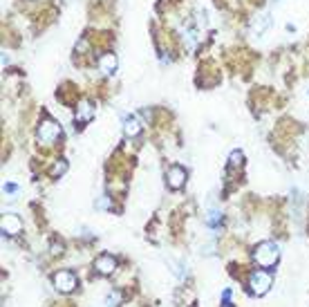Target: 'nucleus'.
Segmentation results:
<instances>
[{"mask_svg": "<svg viewBox=\"0 0 309 307\" xmlns=\"http://www.w3.org/2000/svg\"><path fill=\"white\" fill-rule=\"evenodd\" d=\"M280 258V247L276 242H260L254 251V260L260 267H273Z\"/></svg>", "mask_w": 309, "mask_h": 307, "instance_id": "f257e3e1", "label": "nucleus"}, {"mask_svg": "<svg viewBox=\"0 0 309 307\" xmlns=\"http://www.w3.org/2000/svg\"><path fill=\"white\" fill-rule=\"evenodd\" d=\"M271 283H273V278H271V274H267V271H254V274L249 276V289L256 296H265L269 292V287H271Z\"/></svg>", "mask_w": 309, "mask_h": 307, "instance_id": "f03ea898", "label": "nucleus"}, {"mask_svg": "<svg viewBox=\"0 0 309 307\" xmlns=\"http://www.w3.org/2000/svg\"><path fill=\"white\" fill-rule=\"evenodd\" d=\"M36 135H38V141H43V144H52V141L59 139L61 126L56 121H52V119H43Z\"/></svg>", "mask_w": 309, "mask_h": 307, "instance_id": "7ed1b4c3", "label": "nucleus"}, {"mask_svg": "<svg viewBox=\"0 0 309 307\" xmlns=\"http://www.w3.org/2000/svg\"><path fill=\"white\" fill-rule=\"evenodd\" d=\"M54 287L61 294H70L78 287V280L72 271H59V274H54Z\"/></svg>", "mask_w": 309, "mask_h": 307, "instance_id": "20e7f679", "label": "nucleus"}, {"mask_svg": "<svg viewBox=\"0 0 309 307\" xmlns=\"http://www.w3.org/2000/svg\"><path fill=\"white\" fill-rule=\"evenodd\" d=\"M166 184H168V189L179 191L184 184H186V170H184L182 166H171L166 170Z\"/></svg>", "mask_w": 309, "mask_h": 307, "instance_id": "39448f33", "label": "nucleus"}, {"mask_svg": "<svg viewBox=\"0 0 309 307\" xmlns=\"http://www.w3.org/2000/svg\"><path fill=\"white\" fill-rule=\"evenodd\" d=\"M0 226H3L5 236H18V233L22 231V220L18 218V215H14V213H5Z\"/></svg>", "mask_w": 309, "mask_h": 307, "instance_id": "423d86ee", "label": "nucleus"}, {"mask_svg": "<svg viewBox=\"0 0 309 307\" xmlns=\"http://www.w3.org/2000/svg\"><path fill=\"white\" fill-rule=\"evenodd\" d=\"M144 130V121L139 115H130L126 117V121H123V135L126 137H137L139 133Z\"/></svg>", "mask_w": 309, "mask_h": 307, "instance_id": "0eeeda50", "label": "nucleus"}, {"mask_svg": "<svg viewBox=\"0 0 309 307\" xmlns=\"http://www.w3.org/2000/svg\"><path fill=\"white\" fill-rule=\"evenodd\" d=\"M94 269H97L101 276H110L112 271L117 269V260L112 258V255L103 253V255H99V258L94 260Z\"/></svg>", "mask_w": 309, "mask_h": 307, "instance_id": "6e6552de", "label": "nucleus"}, {"mask_svg": "<svg viewBox=\"0 0 309 307\" xmlns=\"http://www.w3.org/2000/svg\"><path fill=\"white\" fill-rule=\"evenodd\" d=\"M269 27H271V18H269V14H258L254 20H251V25H249V30L254 36H262Z\"/></svg>", "mask_w": 309, "mask_h": 307, "instance_id": "1a4fd4ad", "label": "nucleus"}, {"mask_svg": "<svg viewBox=\"0 0 309 307\" xmlns=\"http://www.w3.org/2000/svg\"><path fill=\"white\" fill-rule=\"evenodd\" d=\"M92 117H94V106L90 104V101H81L76 108V123H88V121H92Z\"/></svg>", "mask_w": 309, "mask_h": 307, "instance_id": "9d476101", "label": "nucleus"}, {"mask_svg": "<svg viewBox=\"0 0 309 307\" xmlns=\"http://www.w3.org/2000/svg\"><path fill=\"white\" fill-rule=\"evenodd\" d=\"M117 65H119V61H117V54H103L99 59V70L103 72V74H115L117 72Z\"/></svg>", "mask_w": 309, "mask_h": 307, "instance_id": "9b49d317", "label": "nucleus"}, {"mask_svg": "<svg viewBox=\"0 0 309 307\" xmlns=\"http://www.w3.org/2000/svg\"><path fill=\"white\" fill-rule=\"evenodd\" d=\"M222 222V213L217 211V209H209V213H206V224L209 226H217Z\"/></svg>", "mask_w": 309, "mask_h": 307, "instance_id": "f8f14e48", "label": "nucleus"}, {"mask_svg": "<svg viewBox=\"0 0 309 307\" xmlns=\"http://www.w3.org/2000/svg\"><path fill=\"white\" fill-rule=\"evenodd\" d=\"M65 170H67V162L65 159H59V162L52 166V170H49V175H52V177H61Z\"/></svg>", "mask_w": 309, "mask_h": 307, "instance_id": "ddd939ff", "label": "nucleus"}, {"mask_svg": "<svg viewBox=\"0 0 309 307\" xmlns=\"http://www.w3.org/2000/svg\"><path fill=\"white\" fill-rule=\"evenodd\" d=\"M242 162H244V155H242V150H233L231 155H229V164L235 168V166H242Z\"/></svg>", "mask_w": 309, "mask_h": 307, "instance_id": "4468645a", "label": "nucleus"}, {"mask_svg": "<svg viewBox=\"0 0 309 307\" xmlns=\"http://www.w3.org/2000/svg\"><path fill=\"white\" fill-rule=\"evenodd\" d=\"M119 303H121V292H112L108 300H105V307H119Z\"/></svg>", "mask_w": 309, "mask_h": 307, "instance_id": "2eb2a0df", "label": "nucleus"}, {"mask_svg": "<svg viewBox=\"0 0 309 307\" xmlns=\"http://www.w3.org/2000/svg\"><path fill=\"white\" fill-rule=\"evenodd\" d=\"M184 38H186L188 45H190V47H193L195 41H198V36H195V30H193V27H188V30H184Z\"/></svg>", "mask_w": 309, "mask_h": 307, "instance_id": "dca6fc26", "label": "nucleus"}, {"mask_svg": "<svg viewBox=\"0 0 309 307\" xmlns=\"http://www.w3.org/2000/svg\"><path fill=\"white\" fill-rule=\"evenodd\" d=\"M108 207H110V197H108V195H103V197H101V200L97 202V209H99V211H105Z\"/></svg>", "mask_w": 309, "mask_h": 307, "instance_id": "f3484780", "label": "nucleus"}, {"mask_svg": "<svg viewBox=\"0 0 309 307\" xmlns=\"http://www.w3.org/2000/svg\"><path fill=\"white\" fill-rule=\"evenodd\" d=\"M3 191H5V193H9V195H14V193H18V186H16V184H5V186H3Z\"/></svg>", "mask_w": 309, "mask_h": 307, "instance_id": "a211bd4d", "label": "nucleus"}]
</instances>
